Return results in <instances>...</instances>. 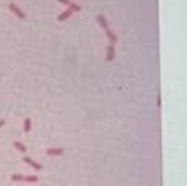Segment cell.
<instances>
[{
    "instance_id": "cell-13",
    "label": "cell",
    "mask_w": 187,
    "mask_h": 186,
    "mask_svg": "<svg viewBox=\"0 0 187 186\" xmlns=\"http://www.w3.org/2000/svg\"><path fill=\"white\" fill-rule=\"evenodd\" d=\"M5 125V120H0V127H3Z\"/></svg>"
},
{
    "instance_id": "cell-5",
    "label": "cell",
    "mask_w": 187,
    "mask_h": 186,
    "mask_svg": "<svg viewBox=\"0 0 187 186\" xmlns=\"http://www.w3.org/2000/svg\"><path fill=\"white\" fill-rule=\"evenodd\" d=\"M104 32H106V35H107V39H109L110 44H112V45H115V44H117V40H118V37L115 35V32L112 31L110 27H109V29H106Z\"/></svg>"
},
{
    "instance_id": "cell-7",
    "label": "cell",
    "mask_w": 187,
    "mask_h": 186,
    "mask_svg": "<svg viewBox=\"0 0 187 186\" xmlns=\"http://www.w3.org/2000/svg\"><path fill=\"white\" fill-rule=\"evenodd\" d=\"M63 152H64L63 148H48L46 149V154L48 156H63Z\"/></svg>"
},
{
    "instance_id": "cell-8",
    "label": "cell",
    "mask_w": 187,
    "mask_h": 186,
    "mask_svg": "<svg viewBox=\"0 0 187 186\" xmlns=\"http://www.w3.org/2000/svg\"><path fill=\"white\" fill-rule=\"evenodd\" d=\"M13 146H15V149H18L19 152H26L27 151V146L24 145V143H21V141H15V143H13Z\"/></svg>"
},
{
    "instance_id": "cell-10",
    "label": "cell",
    "mask_w": 187,
    "mask_h": 186,
    "mask_svg": "<svg viewBox=\"0 0 187 186\" xmlns=\"http://www.w3.org/2000/svg\"><path fill=\"white\" fill-rule=\"evenodd\" d=\"M24 181H26V183H39V176H35V175H26L24 176Z\"/></svg>"
},
{
    "instance_id": "cell-12",
    "label": "cell",
    "mask_w": 187,
    "mask_h": 186,
    "mask_svg": "<svg viewBox=\"0 0 187 186\" xmlns=\"http://www.w3.org/2000/svg\"><path fill=\"white\" fill-rule=\"evenodd\" d=\"M58 2H59V3H63V5H66V7H69V5L72 3L71 0H58Z\"/></svg>"
},
{
    "instance_id": "cell-11",
    "label": "cell",
    "mask_w": 187,
    "mask_h": 186,
    "mask_svg": "<svg viewBox=\"0 0 187 186\" xmlns=\"http://www.w3.org/2000/svg\"><path fill=\"white\" fill-rule=\"evenodd\" d=\"M11 181H24V175H19V173L11 175Z\"/></svg>"
},
{
    "instance_id": "cell-3",
    "label": "cell",
    "mask_w": 187,
    "mask_h": 186,
    "mask_svg": "<svg viewBox=\"0 0 187 186\" xmlns=\"http://www.w3.org/2000/svg\"><path fill=\"white\" fill-rule=\"evenodd\" d=\"M115 58V45H107L106 48V61H114Z\"/></svg>"
},
{
    "instance_id": "cell-2",
    "label": "cell",
    "mask_w": 187,
    "mask_h": 186,
    "mask_svg": "<svg viewBox=\"0 0 187 186\" xmlns=\"http://www.w3.org/2000/svg\"><path fill=\"white\" fill-rule=\"evenodd\" d=\"M8 10H10V11H11L16 18H19V20H24V18H26V13L22 11V10L16 5L15 2H10V3H8Z\"/></svg>"
},
{
    "instance_id": "cell-1",
    "label": "cell",
    "mask_w": 187,
    "mask_h": 186,
    "mask_svg": "<svg viewBox=\"0 0 187 186\" xmlns=\"http://www.w3.org/2000/svg\"><path fill=\"white\" fill-rule=\"evenodd\" d=\"M80 10H82V7L78 5V3H74V2H72L71 5H69L63 13H59V15H58V21H66L67 18H71V16H72V13L80 11Z\"/></svg>"
},
{
    "instance_id": "cell-9",
    "label": "cell",
    "mask_w": 187,
    "mask_h": 186,
    "mask_svg": "<svg viewBox=\"0 0 187 186\" xmlns=\"http://www.w3.org/2000/svg\"><path fill=\"white\" fill-rule=\"evenodd\" d=\"M22 128H24V132H31V128H32V120L29 117H26L24 119V124H22Z\"/></svg>"
},
{
    "instance_id": "cell-4",
    "label": "cell",
    "mask_w": 187,
    "mask_h": 186,
    "mask_svg": "<svg viewBox=\"0 0 187 186\" xmlns=\"http://www.w3.org/2000/svg\"><path fill=\"white\" fill-rule=\"evenodd\" d=\"M22 162H24V164H29L32 169H35V170H42V164L35 162L34 159H31V157H24V159H22Z\"/></svg>"
},
{
    "instance_id": "cell-6",
    "label": "cell",
    "mask_w": 187,
    "mask_h": 186,
    "mask_svg": "<svg viewBox=\"0 0 187 186\" xmlns=\"http://www.w3.org/2000/svg\"><path fill=\"white\" fill-rule=\"evenodd\" d=\"M96 21H98V24H99L104 31L109 29V22H107V20H106L104 15H98V16H96Z\"/></svg>"
}]
</instances>
